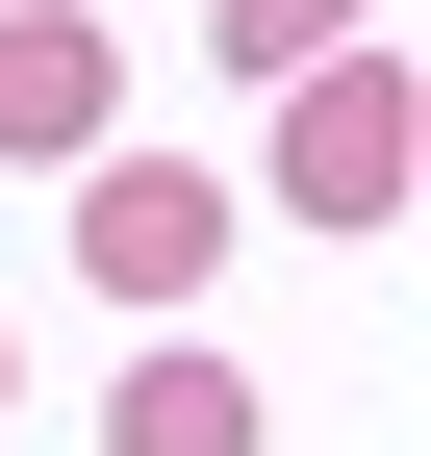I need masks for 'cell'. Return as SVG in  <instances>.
<instances>
[{
	"mask_svg": "<svg viewBox=\"0 0 431 456\" xmlns=\"http://www.w3.org/2000/svg\"><path fill=\"white\" fill-rule=\"evenodd\" d=\"M203 254H229V178H178V152H77V279H102V305H178Z\"/></svg>",
	"mask_w": 431,
	"mask_h": 456,
	"instance_id": "1",
	"label": "cell"
},
{
	"mask_svg": "<svg viewBox=\"0 0 431 456\" xmlns=\"http://www.w3.org/2000/svg\"><path fill=\"white\" fill-rule=\"evenodd\" d=\"M280 203H305V228H381V203H406V77H355V51L280 77Z\"/></svg>",
	"mask_w": 431,
	"mask_h": 456,
	"instance_id": "2",
	"label": "cell"
},
{
	"mask_svg": "<svg viewBox=\"0 0 431 456\" xmlns=\"http://www.w3.org/2000/svg\"><path fill=\"white\" fill-rule=\"evenodd\" d=\"M0 152H102V26L0 0Z\"/></svg>",
	"mask_w": 431,
	"mask_h": 456,
	"instance_id": "3",
	"label": "cell"
},
{
	"mask_svg": "<svg viewBox=\"0 0 431 456\" xmlns=\"http://www.w3.org/2000/svg\"><path fill=\"white\" fill-rule=\"evenodd\" d=\"M127 456H254V380L229 355H127Z\"/></svg>",
	"mask_w": 431,
	"mask_h": 456,
	"instance_id": "4",
	"label": "cell"
},
{
	"mask_svg": "<svg viewBox=\"0 0 431 456\" xmlns=\"http://www.w3.org/2000/svg\"><path fill=\"white\" fill-rule=\"evenodd\" d=\"M355 26H381V0H229V51H254V77H330Z\"/></svg>",
	"mask_w": 431,
	"mask_h": 456,
	"instance_id": "5",
	"label": "cell"
}]
</instances>
